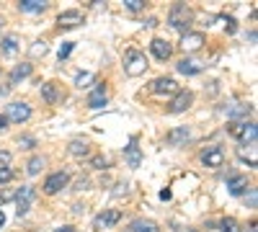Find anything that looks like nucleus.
Wrapping results in <instances>:
<instances>
[{
  "mask_svg": "<svg viewBox=\"0 0 258 232\" xmlns=\"http://www.w3.org/2000/svg\"><path fill=\"white\" fill-rule=\"evenodd\" d=\"M124 6H126V11L137 13V11H142V8H145V0H124Z\"/></svg>",
  "mask_w": 258,
  "mask_h": 232,
  "instance_id": "30",
  "label": "nucleus"
},
{
  "mask_svg": "<svg viewBox=\"0 0 258 232\" xmlns=\"http://www.w3.org/2000/svg\"><path fill=\"white\" fill-rule=\"evenodd\" d=\"M41 98H44L49 106H57L64 96H62V91H59L57 83H44V86H41Z\"/></svg>",
  "mask_w": 258,
  "mask_h": 232,
  "instance_id": "13",
  "label": "nucleus"
},
{
  "mask_svg": "<svg viewBox=\"0 0 258 232\" xmlns=\"http://www.w3.org/2000/svg\"><path fill=\"white\" fill-rule=\"evenodd\" d=\"M13 176H16V173L11 171V165H8V168H0V183H11Z\"/></svg>",
  "mask_w": 258,
  "mask_h": 232,
  "instance_id": "33",
  "label": "nucleus"
},
{
  "mask_svg": "<svg viewBox=\"0 0 258 232\" xmlns=\"http://www.w3.org/2000/svg\"><path fill=\"white\" fill-rule=\"evenodd\" d=\"M78 24H83V13L80 11H62L57 16V26L59 29H73Z\"/></svg>",
  "mask_w": 258,
  "mask_h": 232,
  "instance_id": "10",
  "label": "nucleus"
},
{
  "mask_svg": "<svg viewBox=\"0 0 258 232\" xmlns=\"http://www.w3.org/2000/svg\"><path fill=\"white\" fill-rule=\"evenodd\" d=\"M188 139H191V129H188V126H176V129H170L165 134V142L173 144V147H178V144H183Z\"/></svg>",
  "mask_w": 258,
  "mask_h": 232,
  "instance_id": "15",
  "label": "nucleus"
},
{
  "mask_svg": "<svg viewBox=\"0 0 258 232\" xmlns=\"http://www.w3.org/2000/svg\"><path fill=\"white\" fill-rule=\"evenodd\" d=\"M220 227H222V232H240V224L235 222L232 217H225V219L220 222Z\"/></svg>",
  "mask_w": 258,
  "mask_h": 232,
  "instance_id": "27",
  "label": "nucleus"
},
{
  "mask_svg": "<svg viewBox=\"0 0 258 232\" xmlns=\"http://www.w3.org/2000/svg\"><path fill=\"white\" fill-rule=\"evenodd\" d=\"M191 18H194V13H191L183 3H176L173 8H170V13H168V24H170V29H176V31H181V34H188Z\"/></svg>",
  "mask_w": 258,
  "mask_h": 232,
  "instance_id": "1",
  "label": "nucleus"
},
{
  "mask_svg": "<svg viewBox=\"0 0 258 232\" xmlns=\"http://www.w3.org/2000/svg\"><path fill=\"white\" fill-rule=\"evenodd\" d=\"M248 188H250L248 176H230V178H227V191H230L232 196H243Z\"/></svg>",
  "mask_w": 258,
  "mask_h": 232,
  "instance_id": "12",
  "label": "nucleus"
},
{
  "mask_svg": "<svg viewBox=\"0 0 258 232\" xmlns=\"http://www.w3.org/2000/svg\"><path fill=\"white\" fill-rule=\"evenodd\" d=\"M202 44H204V34H199V31H188L181 39V49L183 52H197V49H202Z\"/></svg>",
  "mask_w": 258,
  "mask_h": 232,
  "instance_id": "11",
  "label": "nucleus"
},
{
  "mask_svg": "<svg viewBox=\"0 0 258 232\" xmlns=\"http://www.w3.org/2000/svg\"><path fill=\"white\" fill-rule=\"evenodd\" d=\"M96 78H93V72H80L78 78H75V86L78 88H88V83H93Z\"/></svg>",
  "mask_w": 258,
  "mask_h": 232,
  "instance_id": "29",
  "label": "nucleus"
},
{
  "mask_svg": "<svg viewBox=\"0 0 258 232\" xmlns=\"http://www.w3.org/2000/svg\"><path fill=\"white\" fill-rule=\"evenodd\" d=\"M91 163H93V168H98V171H103V168H109V160L101 158V155H98V158H93Z\"/></svg>",
  "mask_w": 258,
  "mask_h": 232,
  "instance_id": "35",
  "label": "nucleus"
},
{
  "mask_svg": "<svg viewBox=\"0 0 258 232\" xmlns=\"http://www.w3.org/2000/svg\"><path fill=\"white\" fill-rule=\"evenodd\" d=\"M248 232H255V219L250 222V227H248Z\"/></svg>",
  "mask_w": 258,
  "mask_h": 232,
  "instance_id": "43",
  "label": "nucleus"
},
{
  "mask_svg": "<svg viewBox=\"0 0 258 232\" xmlns=\"http://www.w3.org/2000/svg\"><path fill=\"white\" fill-rule=\"evenodd\" d=\"M227 34H235V29H238V24H235V18H227Z\"/></svg>",
  "mask_w": 258,
  "mask_h": 232,
  "instance_id": "38",
  "label": "nucleus"
},
{
  "mask_svg": "<svg viewBox=\"0 0 258 232\" xmlns=\"http://www.w3.org/2000/svg\"><path fill=\"white\" fill-rule=\"evenodd\" d=\"M191 103H194V93H191V91H178V93H176V98L170 101L168 111H170V114H181V111L191 109Z\"/></svg>",
  "mask_w": 258,
  "mask_h": 232,
  "instance_id": "8",
  "label": "nucleus"
},
{
  "mask_svg": "<svg viewBox=\"0 0 258 232\" xmlns=\"http://www.w3.org/2000/svg\"><path fill=\"white\" fill-rule=\"evenodd\" d=\"M150 91L158 93V96H176L181 88H178V83L173 78H155L153 83H150Z\"/></svg>",
  "mask_w": 258,
  "mask_h": 232,
  "instance_id": "6",
  "label": "nucleus"
},
{
  "mask_svg": "<svg viewBox=\"0 0 258 232\" xmlns=\"http://www.w3.org/2000/svg\"><path fill=\"white\" fill-rule=\"evenodd\" d=\"M145 70H147V57H145L142 52H137V49H129L126 57H124V72H126L129 78H137V75H142Z\"/></svg>",
  "mask_w": 258,
  "mask_h": 232,
  "instance_id": "2",
  "label": "nucleus"
},
{
  "mask_svg": "<svg viewBox=\"0 0 258 232\" xmlns=\"http://www.w3.org/2000/svg\"><path fill=\"white\" fill-rule=\"evenodd\" d=\"M255 134H258L255 132V124H250V129L245 132V137L240 139V144H255Z\"/></svg>",
  "mask_w": 258,
  "mask_h": 232,
  "instance_id": "31",
  "label": "nucleus"
},
{
  "mask_svg": "<svg viewBox=\"0 0 258 232\" xmlns=\"http://www.w3.org/2000/svg\"><path fill=\"white\" fill-rule=\"evenodd\" d=\"M106 101H109V93H106L103 83H96V91L88 96V109H103Z\"/></svg>",
  "mask_w": 258,
  "mask_h": 232,
  "instance_id": "14",
  "label": "nucleus"
},
{
  "mask_svg": "<svg viewBox=\"0 0 258 232\" xmlns=\"http://www.w3.org/2000/svg\"><path fill=\"white\" fill-rule=\"evenodd\" d=\"M68 181H70V176L64 173V171H57V173H52V176L44 181V194L54 196L57 191H62V188L68 186Z\"/></svg>",
  "mask_w": 258,
  "mask_h": 232,
  "instance_id": "7",
  "label": "nucleus"
},
{
  "mask_svg": "<svg viewBox=\"0 0 258 232\" xmlns=\"http://www.w3.org/2000/svg\"><path fill=\"white\" fill-rule=\"evenodd\" d=\"M199 160H202L207 168H222V163H225V150H222L220 144H209V147H204V150H202Z\"/></svg>",
  "mask_w": 258,
  "mask_h": 232,
  "instance_id": "3",
  "label": "nucleus"
},
{
  "mask_svg": "<svg viewBox=\"0 0 258 232\" xmlns=\"http://www.w3.org/2000/svg\"><path fill=\"white\" fill-rule=\"evenodd\" d=\"M0 52H3L6 57H13L18 52V39L16 36H6L3 41H0Z\"/></svg>",
  "mask_w": 258,
  "mask_h": 232,
  "instance_id": "24",
  "label": "nucleus"
},
{
  "mask_svg": "<svg viewBox=\"0 0 258 232\" xmlns=\"http://www.w3.org/2000/svg\"><path fill=\"white\" fill-rule=\"evenodd\" d=\"M160 199H163V201H168V199H170V191H168V188H163V191H160Z\"/></svg>",
  "mask_w": 258,
  "mask_h": 232,
  "instance_id": "41",
  "label": "nucleus"
},
{
  "mask_svg": "<svg viewBox=\"0 0 258 232\" xmlns=\"http://www.w3.org/2000/svg\"><path fill=\"white\" fill-rule=\"evenodd\" d=\"M18 8L24 11V13H41V11L47 8V3H44V0H21Z\"/></svg>",
  "mask_w": 258,
  "mask_h": 232,
  "instance_id": "23",
  "label": "nucleus"
},
{
  "mask_svg": "<svg viewBox=\"0 0 258 232\" xmlns=\"http://www.w3.org/2000/svg\"><path fill=\"white\" fill-rule=\"evenodd\" d=\"M73 49H75V41H64V44L59 47V52H57V57H59V62H62V59H68V57L73 54Z\"/></svg>",
  "mask_w": 258,
  "mask_h": 232,
  "instance_id": "28",
  "label": "nucleus"
},
{
  "mask_svg": "<svg viewBox=\"0 0 258 232\" xmlns=\"http://www.w3.org/2000/svg\"><path fill=\"white\" fill-rule=\"evenodd\" d=\"M3 224H6V214H3V212H0V227H3Z\"/></svg>",
  "mask_w": 258,
  "mask_h": 232,
  "instance_id": "42",
  "label": "nucleus"
},
{
  "mask_svg": "<svg viewBox=\"0 0 258 232\" xmlns=\"http://www.w3.org/2000/svg\"><path fill=\"white\" fill-rule=\"evenodd\" d=\"M176 67H178L181 75H199V72H202V65H199L197 59H181Z\"/></svg>",
  "mask_w": 258,
  "mask_h": 232,
  "instance_id": "20",
  "label": "nucleus"
},
{
  "mask_svg": "<svg viewBox=\"0 0 258 232\" xmlns=\"http://www.w3.org/2000/svg\"><path fill=\"white\" fill-rule=\"evenodd\" d=\"M8 124H11V121L6 119V114H0V132H3V129H6V126H8Z\"/></svg>",
  "mask_w": 258,
  "mask_h": 232,
  "instance_id": "39",
  "label": "nucleus"
},
{
  "mask_svg": "<svg viewBox=\"0 0 258 232\" xmlns=\"http://www.w3.org/2000/svg\"><path fill=\"white\" fill-rule=\"evenodd\" d=\"M47 49H49V47L44 44V41H34V47H31V54H34V57H39V54L44 57V54H47Z\"/></svg>",
  "mask_w": 258,
  "mask_h": 232,
  "instance_id": "32",
  "label": "nucleus"
},
{
  "mask_svg": "<svg viewBox=\"0 0 258 232\" xmlns=\"http://www.w3.org/2000/svg\"><path fill=\"white\" fill-rule=\"evenodd\" d=\"M29 75H31V65H29V62H21V65H16V67L11 70V78H8L11 88H13V86H18L21 80H26Z\"/></svg>",
  "mask_w": 258,
  "mask_h": 232,
  "instance_id": "18",
  "label": "nucleus"
},
{
  "mask_svg": "<svg viewBox=\"0 0 258 232\" xmlns=\"http://www.w3.org/2000/svg\"><path fill=\"white\" fill-rule=\"evenodd\" d=\"M11 165V152H0V168H8Z\"/></svg>",
  "mask_w": 258,
  "mask_h": 232,
  "instance_id": "36",
  "label": "nucleus"
},
{
  "mask_svg": "<svg viewBox=\"0 0 258 232\" xmlns=\"http://www.w3.org/2000/svg\"><path fill=\"white\" fill-rule=\"evenodd\" d=\"M129 232H160V227L153 222V219H135Z\"/></svg>",
  "mask_w": 258,
  "mask_h": 232,
  "instance_id": "22",
  "label": "nucleus"
},
{
  "mask_svg": "<svg viewBox=\"0 0 258 232\" xmlns=\"http://www.w3.org/2000/svg\"><path fill=\"white\" fill-rule=\"evenodd\" d=\"M248 129H250V124H248V121H232L227 132H230V134H232L235 139H243Z\"/></svg>",
  "mask_w": 258,
  "mask_h": 232,
  "instance_id": "25",
  "label": "nucleus"
},
{
  "mask_svg": "<svg viewBox=\"0 0 258 232\" xmlns=\"http://www.w3.org/2000/svg\"><path fill=\"white\" fill-rule=\"evenodd\" d=\"M250 111H253V106H248V103H230V106L225 109V114L230 119H245Z\"/></svg>",
  "mask_w": 258,
  "mask_h": 232,
  "instance_id": "19",
  "label": "nucleus"
},
{
  "mask_svg": "<svg viewBox=\"0 0 258 232\" xmlns=\"http://www.w3.org/2000/svg\"><path fill=\"white\" fill-rule=\"evenodd\" d=\"M150 49H153V54L158 59H168L173 54V47H170V41H165V39H153L150 41Z\"/></svg>",
  "mask_w": 258,
  "mask_h": 232,
  "instance_id": "17",
  "label": "nucleus"
},
{
  "mask_svg": "<svg viewBox=\"0 0 258 232\" xmlns=\"http://www.w3.org/2000/svg\"><path fill=\"white\" fill-rule=\"evenodd\" d=\"M34 144H36L34 137H18V147H24V150H31Z\"/></svg>",
  "mask_w": 258,
  "mask_h": 232,
  "instance_id": "34",
  "label": "nucleus"
},
{
  "mask_svg": "<svg viewBox=\"0 0 258 232\" xmlns=\"http://www.w3.org/2000/svg\"><path fill=\"white\" fill-rule=\"evenodd\" d=\"M124 160H126L129 168H140V163H142V150L137 147V139L129 142V147L124 150Z\"/></svg>",
  "mask_w": 258,
  "mask_h": 232,
  "instance_id": "16",
  "label": "nucleus"
},
{
  "mask_svg": "<svg viewBox=\"0 0 258 232\" xmlns=\"http://www.w3.org/2000/svg\"><path fill=\"white\" fill-rule=\"evenodd\" d=\"M54 232H78V229H75V227H70V224H64V227H57Z\"/></svg>",
  "mask_w": 258,
  "mask_h": 232,
  "instance_id": "40",
  "label": "nucleus"
},
{
  "mask_svg": "<svg viewBox=\"0 0 258 232\" xmlns=\"http://www.w3.org/2000/svg\"><path fill=\"white\" fill-rule=\"evenodd\" d=\"M68 150H70V155H73V158H85V155L91 152V144L85 142V139H73Z\"/></svg>",
  "mask_w": 258,
  "mask_h": 232,
  "instance_id": "21",
  "label": "nucleus"
},
{
  "mask_svg": "<svg viewBox=\"0 0 258 232\" xmlns=\"http://www.w3.org/2000/svg\"><path fill=\"white\" fill-rule=\"evenodd\" d=\"M31 201H34V186H21L16 194V214L26 217L31 209Z\"/></svg>",
  "mask_w": 258,
  "mask_h": 232,
  "instance_id": "4",
  "label": "nucleus"
},
{
  "mask_svg": "<svg viewBox=\"0 0 258 232\" xmlns=\"http://www.w3.org/2000/svg\"><path fill=\"white\" fill-rule=\"evenodd\" d=\"M41 168H44V160H41V158H31L29 165H26V173H29V176H36Z\"/></svg>",
  "mask_w": 258,
  "mask_h": 232,
  "instance_id": "26",
  "label": "nucleus"
},
{
  "mask_svg": "<svg viewBox=\"0 0 258 232\" xmlns=\"http://www.w3.org/2000/svg\"><path fill=\"white\" fill-rule=\"evenodd\" d=\"M6 119L13 121V124H24V121L31 119V106H29V103H24V101H16V103H11V106H8Z\"/></svg>",
  "mask_w": 258,
  "mask_h": 232,
  "instance_id": "5",
  "label": "nucleus"
},
{
  "mask_svg": "<svg viewBox=\"0 0 258 232\" xmlns=\"http://www.w3.org/2000/svg\"><path fill=\"white\" fill-rule=\"evenodd\" d=\"M186 232H194V229H186Z\"/></svg>",
  "mask_w": 258,
  "mask_h": 232,
  "instance_id": "44",
  "label": "nucleus"
},
{
  "mask_svg": "<svg viewBox=\"0 0 258 232\" xmlns=\"http://www.w3.org/2000/svg\"><path fill=\"white\" fill-rule=\"evenodd\" d=\"M11 199H16V194L13 191H3V194H0V206H3L6 201H11Z\"/></svg>",
  "mask_w": 258,
  "mask_h": 232,
  "instance_id": "37",
  "label": "nucleus"
},
{
  "mask_svg": "<svg viewBox=\"0 0 258 232\" xmlns=\"http://www.w3.org/2000/svg\"><path fill=\"white\" fill-rule=\"evenodd\" d=\"M119 219H121L119 209H106V212H101V214L93 219V227H96V229H106V227H114Z\"/></svg>",
  "mask_w": 258,
  "mask_h": 232,
  "instance_id": "9",
  "label": "nucleus"
}]
</instances>
